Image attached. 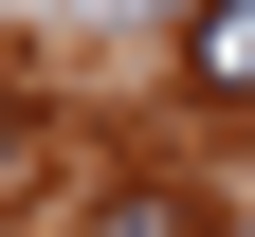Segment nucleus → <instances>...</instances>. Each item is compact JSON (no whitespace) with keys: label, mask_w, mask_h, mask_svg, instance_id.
I'll return each mask as SVG.
<instances>
[{"label":"nucleus","mask_w":255,"mask_h":237,"mask_svg":"<svg viewBox=\"0 0 255 237\" xmlns=\"http://www.w3.org/2000/svg\"><path fill=\"white\" fill-rule=\"evenodd\" d=\"M182 91H255V0H201L182 18Z\"/></svg>","instance_id":"1"},{"label":"nucleus","mask_w":255,"mask_h":237,"mask_svg":"<svg viewBox=\"0 0 255 237\" xmlns=\"http://www.w3.org/2000/svg\"><path fill=\"white\" fill-rule=\"evenodd\" d=\"M91 237H201V201H164V183H128V201H91Z\"/></svg>","instance_id":"2"}]
</instances>
